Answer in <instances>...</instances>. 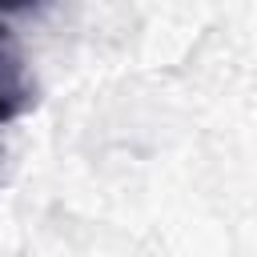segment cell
I'll use <instances>...</instances> for the list:
<instances>
[{"mask_svg": "<svg viewBox=\"0 0 257 257\" xmlns=\"http://www.w3.org/2000/svg\"><path fill=\"white\" fill-rule=\"evenodd\" d=\"M52 0H0V12L4 16H20V12H40V8H48Z\"/></svg>", "mask_w": 257, "mask_h": 257, "instance_id": "2", "label": "cell"}, {"mask_svg": "<svg viewBox=\"0 0 257 257\" xmlns=\"http://www.w3.org/2000/svg\"><path fill=\"white\" fill-rule=\"evenodd\" d=\"M32 104H36V84L28 76L24 48H20L16 32L0 20V124L24 116Z\"/></svg>", "mask_w": 257, "mask_h": 257, "instance_id": "1", "label": "cell"}]
</instances>
